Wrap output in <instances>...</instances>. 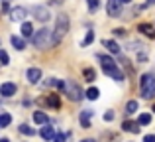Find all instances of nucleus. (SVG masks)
Segmentation results:
<instances>
[{"label": "nucleus", "instance_id": "nucleus-1", "mask_svg": "<svg viewBox=\"0 0 155 142\" xmlns=\"http://www.w3.org/2000/svg\"><path fill=\"white\" fill-rule=\"evenodd\" d=\"M31 43H34L38 50H47V47L55 46V43H53V32L47 30V28H41L39 32H35V34L31 36Z\"/></svg>", "mask_w": 155, "mask_h": 142}, {"label": "nucleus", "instance_id": "nucleus-2", "mask_svg": "<svg viewBox=\"0 0 155 142\" xmlns=\"http://www.w3.org/2000/svg\"><path fill=\"white\" fill-rule=\"evenodd\" d=\"M98 61L102 63V71L108 77H112V79H116V81H124V73L118 69L116 61H114L112 57H108V55H98Z\"/></svg>", "mask_w": 155, "mask_h": 142}, {"label": "nucleus", "instance_id": "nucleus-3", "mask_svg": "<svg viewBox=\"0 0 155 142\" xmlns=\"http://www.w3.org/2000/svg\"><path fill=\"white\" fill-rule=\"evenodd\" d=\"M140 91L143 99H153L155 97V75L153 73H145L140 79Z\"/></svg>", "mask_w": 155, "mask_h": 142}, {"label": "nucleus", "instance_id": "nucleus-4", "mask_svg": "<svg viewBox=\"0 0 155 142\" xmlns=\"http://www.w3.org/2000/svg\"><path fill=\"white\" fill-rule=\"evenodd\" d=\"M69 32V16L67 14H59L55 22V30H53V43H59L63 40V36Z\"/></svg>", "mask_w": 155, "mask_h": 142}, {"label": "nucleus", "instance_id": "nucleus-5", "mask_svg": "<svg viewBox=\"0 0 155 142\" xmlns=\"http://www.w3.org/2000/svg\"><path fill=\"white\" fill-rule=\"evenodd\" d=\"M65 95H67L71 101H81L83 99V91H81V87L75 83V81H67V83H65Z\"/></svg>", "mask_w": 155, "mask_h": 142}, {"label": "nucleus", "instance_id": "nucleus-6", "mask_svg": "<svg viewBox=\"0 0 155 142\" xmlns=\"http://www.w3.org/2000/svg\"><path fill=\"white\" fill-rule=\"evenodd\" d=\"M106 12L112 18H120L122 16V2L120 0H108L106 2Z\"/></svg>", "mask_w": 155, "mask_h": 142}, {"label": "nucleus", "instance_id": "nucleus-7", "mask_svg": "<svg viewBox=\"0 0 155 142\" xmlns=\"http://www.w3.org/2000/svg\"><path fill=\"white\" fill-rule=\"evenodd\" d=\"M16 91H18L16 83H2L0 85V95L2 97H14Z\"/></svg>", "mask_w": 155, "mask_h": 142}, {"label": "nucleus", "instance_id": "nucleus-8", "mask_svg": "<svg viewBox=\"0 0 155 142\" xmlns=\"http://www.w3.org/2000/svg\"><path fill=\"white\" fill-rule=\"evenodd\" d=\"M34 16H35V20H39V22H45V20L49 18V8H45V6H34Z\"/></svg>", "mask_w": 155, "mask_h": 142}, {"label": "nucleus", "instance_id": "nucleus-9", "mask_svg": "<svg viewBox=\"0 0 155 142\" xmlns=\"http://www.w3.org/2000/svg\"><path fill=\"white\" fill-rule=\"evenodd\" d=\"M26 77H28V81L30 83H39V79H41V69H38V67H30L26 73Z\"/></svg>", "mask_w": 155, "mask_h": 142}, {"label": "nucleus", "instance_id": "nucleus-10", "mask_svg": "<svg viewBox=\"0 0 155 142\" xmlns=\"http://www.w3.org/2000/svg\"><path fill=\"white\" fill-rule=\"evenodd\" d=\"M91 116H92V111H91V109L81 111V126H83V128H91Z\"/></svg>", "mask_w": 155, "mask_h": 142}, {"label": "nucleus", "instance_id": "nucleus-11", "mask_svg": "<svg viewBox=\"0 0 155 142\" xmlns=\"http://www.w3.org/2000/svg\"><path fill=\"white\" fill-rule=\"evenodd\" d=\"M39 134H41L43 140H53V138H55V128H53L51 124H45V126L41 128V132H39Z\"/></svg>", "mask_w": 155, "mask_h": 142}, {"label": "nucleus", "instance_id": "nucleus-12", "mask_svg": "<svg viewBox=\"0 0 155 142\" xmlns=\"http://www.w3.org/2000/svg\"><path fill=\"white\" fill-rule=\"evenodd\" d=\"M10 18L14 20V22H18V20H24V18H26V8H22V6H18V8H12V12H10Z\"/></svg>", "mask_w": 155, "mask_h": 142}, {"label": "nucleus", "instance_id": "nucleus-13", "mask_svg": "<svg viewBox=\"0 0 155 142\" xmlns=\"http://www.w3.org/2000/svg\"><path fill=\"white\" fill-rule=\"evenodd\" d=\"M137 30H140L141 34H145L147 38H155V28L151 26V24H140Z\"/></svg>", "mask_w": 155, "mask_h": 142}, {"label": "nucleus", "instance_id": "nucleus-14", "mask_svg": "<svg viewBox=\"0 0 155 142\" xmlns=\"http://www.w3.org/2000/svg\"><path fill=\"white\" fill-rule=\"evenodd\" d=\"M122 128H124L126 132H134V134H137V132H140V124H137V123H132V120H126V123L122 124Z\"/></svg>", "mask_w": 155, "mask_h": 142}, {"label": "nucleus", "instance_id": "nucleus-15", "mask_svg": "<svg viewBox=\"0 0 155 142\" xmlns=\"http://www.w3.org/2000/svg\"><path fill=\"white\" fill-rule=\"evenodd\" d=\"M34 123L35 124H47V115L43 111H34Z\"/></svg>", "mask_w": 155, "mask_h": 142}, {"label": "nucleus", "instance_id": "nucleus-16", "mask_svg": "<svg viewBox=\"0 0 155 142\" xmlns=\"http://www.w3.org/2000/svg\"><path fill=\"white\" fill-rule=\"evenodd\" d=\"M10 42H12V46H14L18 51L26 50V42H24L22 38H18V36H12V38H10Z\"/></svg>", "mask_w": 155, "mask_h": 142}, {"label": "nucleus", "instance_id": "nucleus-17", "mask_svg": "<svg viewBox=\"0 0 155 142\" xmlns=\"http://www.w3.org/2000/svg\"><path fill=\"white\" fill-rule=\"evenodd\" d=\"M22 36H24V38H31V36H34V26H31L30 22L22 24Z\"/></svg>", "mask_w": 155, "mask_h": 142}, {"label": "nucleus", "instance_id": "nucleus-18", "mask_svg": "<svg viewBox=\"0 0 155 142\" xmlns=\"http://www.w3.org/2000/svg\"><path fill=\"white\" fill-rule=\"evenodd\" d=\"M47 105L53 109H59L61 107V99H59V95H49L47 97Z\"/></svg>", "mask_w": 155, "mask_h": 142}, {"label": "nucleus", "instance_id": "nucleus-19", "mask_svg": "<svg viewBox=\"0 0 155 142\" xmlns=\"http://www.w3.org/2000/svg\"><path fill=\"white\" fill-rule=\"evenodd\" d=\"M104 46H106V50H108V51H112V54H120V46H118L116 42H110V40H106V42H104Z\"/></svg>", "mask_w": 155, "mask_h": 142}, {"label": "nucleus", "instance_id": "nucleus-20", "mask_svg": "<svg viewBox=\"0 0 155 142\" xmlns=\"http://www.w3.org/2000/svg\"><path fill=\"white\" fill-rule=\"evenodd\" d=\"M83 75H84V81H88V83H92V81L96 79V73H94V69H91V67H87V69L83 71Z\"/></svg>", "mask_w": 155, "mask_h": 142}, {"label": "nucleus", "instance_id": "nucleus-21", "mask_svg": "<svg viewBox=\"0 0 155 142\" xmlns=\"http://www.w3.org/2000/svg\"><path fill=\"white\" fill-rule=\"evenodd\" d=\"M137 111V101H128L126 103V115H134Z\"/></svg>", "mask_w": 155, "mask_h": 142}, {"label": "nucleus", "instance_id": "nucleus-22", "mask_svg": "<svg viewBox=\"0 0 155 142\" xmlns=\"http://www.w3.org/2000/svg\"><path fill=\"white\" fill-rule=\"evenodd\" d=\"M18 130L22 132V134H26V136H34V134H35V130H34L31 126H28V124H20Z\"/></svg>", "mask_w": 155, "mask_h": 142}, {"label": "nucleus", "instance_id": "nucleus-23", "mask_svg": "<svg viewBox=\"0 0 155 142\" xmlns=\"http://www.w3.org/2000/svg\"><path fill=\"white\" fill-rule=\"evenodd\" d=\"M87 97H88V99H91V101H96V99H98V97H100V91H98V89H96V87H91V89H88V91H87Z\"/></svg>", "mask_w": 155, "mask_h": 142}, {"label": "nucleus", "instance_id": "nucleus-24", "mask_svg": "<svg viewBox=\"0 0 155 142\" xmlns=\"http://www.w3.org/2000/svg\"><path fill=\"white\" fill-rule=\"evenodd\" d=\"M92 42H94V34H92V32H87V36H84V40H83V43H81V47L91 46Z\"/></svg>", "mask_w": 155, "mask_h": 142}, {"label": "nucleus", "instance_id": "nucleus-25", "mask_svg": "<svg viewBox=\"0 0 155 142\" xmlns=\"http://www.w3.org/2000/svg\"><path fill=\"white\" fill-rule=\"evenodd\" d=\"M12 123V116L10 115H8V113H2V115H0V126H8V124H10Z\"/></svg>", "mask_w": 155, "mask_h": 142}, {"label": "nucleus", "instance_id": "nucleus-26", "mask_svg": "<svg viewBox=\"0 0 155 142\" xmlns=\"http://www.w3.org/2000/svg\"><path fill=\"white\" fill-rule=\"evenodd\" d=\"M151 123V115L149 113H141L140 119H137V124H149Z\"/></svg>", "mask_w": 155, "mask_h": 142}, {"label": "nucleus", "instance_id": "nucleus-27", "mask_svg": "<svg viewBox=\"0 0 155 142\" xmlns=\"http://www.w3.org/2000/svg\"><path fill=\"white\" fill-rule=\"evenodd\" d=\"M0 63H2V65H8V63H10V57H8V54L4 50H0Z\"/></svg>", "mask_w": 155, "mask_h": 142}, {"label": "nucleus", "instance_id": "nucleus-28", "mask_svg": "<svg viewBox=\"0 0 155 142\" xmlns=\"http://www.w3.org/2000/svg\"><path fill=\"white\" fill-rule=\"evenodd\" d=\"M98 6H100V0H88V10L91 12L98 10Z\"/></svg>", "mask_w": 155, "mask_h": 142}, {"label": "nucleus", "instance_id": "nucleus-29", "mask_svg": "<svg viewBox=\"0 0 155 142\" xmlns=\"http://www.w3.org/2000/svg\"><path fill=\"white\" fill-rule=\"evenodd\" d=\"M104 120H106V123L114 120V111H106V113H104Z\"/></svg>", "mask_w": 155, "mask_h": 142}, {"label": "nucleus", "instance_id": "nucleus-30", "mask_svg": "<svg viewBox=\"0 0 155 142\" xmlns=\"http://www.w3.org/2000/svg\"><path fill=\"white\" fill-rule=\"evenodd\" d=\"M53 142H65V132H59V134H55Z\"/></svg>", "mask_w": 155, "mask_h": 142}, {"label": "nucleus", "instance_id": "nucleus-31", "mask_svg": "<svg viewBox=\"0 0 155 142\" xmlns=\"http://www.w3.org/2000/svg\"><path fill=\"white\" fill-rule=\"evenodd\" d=\"M114 36H126V30H122V28H116V30H114Z\"/></svg>", "mask_w": 155, "mask_h": 142}, {"label": "nucleus", "instance_id": "nucleus-32", "mask_svg": "<svg viewBox=\"0 0 155 142\" xmlns=\"http://www.w3.org/2000/svg\"><path fill=\"white\" fill-rule=\"evenodd\" d=\"M143 142H155V136H153V134H147V136H143Z\"/></svg>", "mask_w": 155, "mask_h": 142}, {"label": "nucleus", "instance_id": "nucleus-33", "mask_svg": "<svg viewBox=\"0 0 155 142\" xmlns=\"http://www.w3.org/2000/svg\"><path fill=\"white\" fill-rule=\"evenodd\" d=\"M49 4H53V6H61V4H63V0H49Z\"/></svg>", "mask_w": 155, "mask_h": 142}, {"label": "nucleus", "instance_id": "nucleus-34", "mask_svg": "<svg viewBox=\"0 0 155 142\" xmlns=\"http://www.w3.org/2000/svg\"><path fill=\"white\" fill-rule=\"evenodd\" d=\"M8 10V0H4V2H2V12H6Z\"/></svg>", "mask_w": 155, "mask_h": 142}, {"label": "nucleus", "instance_id": "nucleus-35", "mask_svg": "<svg viewBox=\"0 0 155 142\" xmlns=\"http://www.w3.org/2000/svg\"><path fill=\"white\" fill-rule=\"evenodd\" d=\"M81 142H96L94 138H84V140H81Z\"/></svg>", "mask_w": 155, "mask_h": 142}, {"label": "nucleus", "instance_id": "nucleus-36", "mask_svg": "<svg viewBox=\"0 0 155 142\" xmlns=\"http://www.w3.org/2000/svg\"><path fill=\"white\" fill-rule=\"evenodd\" d=\"M151 4H155V0H147V4H145V6H151Z\"/></svg>", "mask_w": 155, "mask_h": 142}, {"label": "nucleus", "instance_id": "nucleus-37", "mask_svg": "<svg viewBox=\"0 0 155 142\" xmlns=\"http://www.w3.org/2000/svg\"><path fill=\"white\" fill-rule=\"evenodd\" d=\"M0 142H10V140H8V138H2V140H0Z\"/></svg>", "mask_w": 155, "mask_h": 142}, {"label": "nucleus", "instance_id": "nucleus-38", "mask_svg": "<svg viewBox=\"0 0 155 142\" xmlns=\"http://www.w3.org/2000/svg\"><path fill=\"white\" fill-rule=\"evenodd\" d=\"M120 2H124V4H126V2H132V0H120Z\"/></svg>", "mask_w": 155, "mask_h": 142}, {"label": "nucleus", "instance_id": "nucleus-39", "mask_svg": "<svg viewBox=\"0 0 155 142\" xmlns=\"http://www.w3.org/2000/svg\"><path fill=\"white\" fill-rule=\"evenodd\" d=\"M153 113H155V105H153Z\"/></svg>", "mask_w": 155, "mask_h": 142}]
</instances>
